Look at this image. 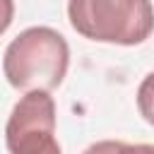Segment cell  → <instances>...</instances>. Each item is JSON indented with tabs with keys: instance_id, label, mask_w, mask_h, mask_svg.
Wrapping results in <instances>:
<instances>
[{
	"instance_id": "cell-1",
	"label": "cell",
	"mask_w": 154,
	"mask_h": 154,
	"mask_svg": "<svg viewBox=\"0 0 154 154\" xmlns=\"http://www.w3.org/2000/svg\"><path fill=\"white\" fill-rule=\"evenodd\" d=\"M70 67V46L51 26H29L10 41L2 55V75L17 91H53Z\"/></svg>"
},
{
	"instance_id": "cell-2",
	"label": "cell",
	"mask_w": 154,
	"mask_h": 154,
	"mask_svg": "<svg viewBox=\"0 0 154 154\" xmlns=\"http://www.w3.org/2000/svg\"><path fill=\"white\" fill-rule=\"evenodd\" d=\"M70 26L99 43L137 46L154 31L152 0H67Z\"/></svg>"
},
{
	"instance_id": "cell-3",
	"label": "cell",
	"mask_w": 154,
	"mask_h": 154,
	"mask_svg": "<svg viewBox=\"0 0 154 154\" xmlns=\"http://www.w3.org/2000/svg\"><path fill=\"white\" fill-rule=\"evenodd\" d=\"M55 144V101L51 91H26L12 108L5 125L10 154H38Z\"/></svg>"
},
{
	"instance_id": "cell-4",
	"label": "cell",
	"mask_w": 154,
	"mask_h": 154,
	"mask_svg": "<svg viewBox=\"0 0 154 154\" xmlns=\"http://www.w3.org/2000/svg\"><path fill=\"white\" fill-rule=\"evenodd\" d=\"M82 154H154V144H128L118 140H101L89 144Z\"/></svg>"
},
{
	"instance_id": "cell-5",
	"label": "cell",
	"mask_w": 154,
	"mask_h": 154,
	"mask_svg": "<svg viewBox=\"0 0 154 154\" xmlns=\"http://www.w3.org/2000/svg\"><path fill=\"white\" fill-rule=\"evenodd\" d=\"M137 108L140 116L149 125H154V72H149L137 87Z\"/></svg>"
},
{
	"instance_id": "cell-6",
	"label": "cell",
	"mask_w": 154,
	"mask_h": 154,
	"mask_svg": "<svg viewBox=\"0 0 154 154\" xmlns=\"http://www.w3.org/2000/svg\"><path fill=\"white\" fill-rule=\"evenodd\" d=\"M14 19V0H0V36L10 29Z\"/></svg>"
},
{
	"instance_id": "cell-7",
	"label": "cell",
	"mask_w": 154,
	"mask_h": 154,
	"mask_svg": "<svg viewBox=\"0 0 154 154\" xmlns=\"http://www.w3.org/2000/svg\"><path fill=\"white\" fill-rule=\"evenodd\" d=\"M38 154H63V152H60V144L55 142L53 147H48V149H43V152H38Z\"/></svg>"
}]
</instances>
